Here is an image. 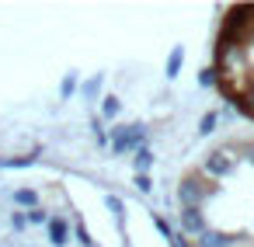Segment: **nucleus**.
<instances>
[{"instance_id":"f257e3e1","label":"nucleus","mask_w":254,"mask_h":247,"mask_svg":"<svg viewBox=\"0 0 254 247\" xmlns=\"http://www.w3.org/2000/svg\"><path fill=\"white\" fill-rule=\"evenodd\" d=\"M212 84L237 112L254 119V4H237L226 11L216 35V70Z\"/></svg>"},{"instance_id":"f03ea898","label":"nucleus","mask_w":254,"mask_h":247,"mask_svg":"<svg viewBox=\"0 0 254 247\" xmlns=\"http://www.w3.org/2000/svg\"><path fill=\"white\" fill-rule=\"evenodd\" d=\"M139 139H143V129H139V125H122V129L112 132V150H115V153H126V150H132Z\"/></svg>"},{"instance_id":"7ed1b4c3","label":"nucleus","mask_w":254,"mask_h":247,"mask_svg":"<svg viewBox=\"0 0 254 247\" xmlns=\"http://www.w3.org/2000/svg\"><path fill=\"white\" fill-rule=\"evenodd\" d=\"M66 233H70V226H66V219H49V240L60 247V244H66Z\"/></svg>"},{"instance_id":"20e7f679","label":"nucleus","mask_w":254,"mask_h":247,"mask_svg":"<svg viewBox=\"0 0 254 247\" xmlns=\"http://www.w3.org/2000/svg\"><path fill=\"white\" fill-rule=\"evenodd\" d=\"M181 60H185V49H181V46H174V53H171V60H167V77H178Z\"/></svg>"},{"instance_id":"39448f33","label":"nucleus","mask_w":254,"mask_h":247,"mask_svg":"<svg viewBox=\"0 0 254 247\" xmlns=\"http://www.w3.org/2000/svg\"><path fill=\"white\" fill-rule=\"evenodd\" d=\"M14 202H18V205H35V191L18 188V191H14Z\"/></svg>"},{"instance_id":"423d86ee","label":"nucleus","mask_w":254,"mask_h":247,"mask_svg":"<svg viewBox=\"0 0 254 247\" xmlns=\"http://www.w3.org/2000/svg\"><path fill=\"white\" fill-rule=\"evenodd\" d=\"M150 164H153V157H150V150H139V153H136V171L143 174V171H146Z\"/></svg>"},{"instance_id":"0eeeda50","label":"nucleus","mask_w":254,"mask_h":247,"mask_svg":"<svg viewBox=\"0 0 254 247\" xmlns=\"http://www.w3.org/2000/svg\"><path fill=\"white\" fill-rule=\"evenodd\" d=\"M105 115H119V98H105Z\"/></svg>"},{"instance_id":"6e6552de","label":"nucleus","mask_w":254,"mask_h":247,"mask_svg":"<svg viewBox=\"0 0 254 247\" xmlns=\"http://www.w3.org/2000/svg\"><path fill=\"white\" fill-rule=\"evenodd\" d=\"M212 125H216V112H209V115L202 119V129H198V132H212Z\"/></svg>"},{"instance_id":"1a4fd4ad","label":"nucleus","mask_w":254,"mask_h":247,"mask_svg":"<svg viewBox=\"0 0 254 247\" xmlns=\"http://www.w3.org/2000/svg\"><path fill=\"white\" fill-rule=\"evenodd\" d=\"M136 188H139V191H150V178H146V174H136Z\"/></svg>"},{"instance_id":"9d476101","label":"nucleus","mask_w":254,"mask_h":247,"mask_svg":"<svg viewBox=\"0 0 254 247\" xmlns=\"http://www.w3.org/2000/svg\"><path fill=\"white\" fill-rule=\"evenodd\" d=\"M73 84H77L73 77H66V80H63V98H70V94H73Z\"/></svg>"},{"instance_id":"9b49d317","label":"nucleus","mask_w":254,"mask_h":247,"mask_svg":"<svg viewBox=\"0 0 254 247\" xmlns=\"http://www.w3.org/2000/svg\"><path fill=\"white\" fill-rule=\"evenodd\" d=\"M28 219H32V223H42V219H46V212H39V209H32V212H28Z\"/></svg>"}]
</instances>
